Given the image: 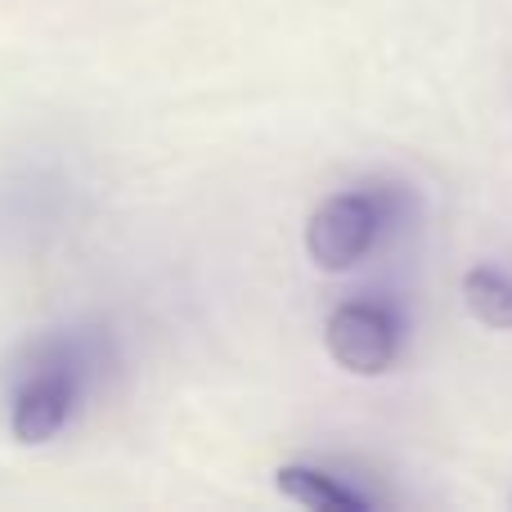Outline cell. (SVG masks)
<instances>
[{
    "label": "cell",
    "instance_id": "4",
    "mask_svg": "<svg viewBox=\"0 0 512 512\" xmlns=\"http://www.w3.org/2000/svg\"><path fill=\"white\" fill-rule=\"evenodd\" d=\"M274 486H279L283 499H292L301 508H315V512H364L373 504L369 495L351 490L342 477H333L324 468H310V463H283L274 472Z\"/></svg>",
    "mask_w": 512,
    "mask_h": 512
},
{
    "label": "cell",
    "instance_id": "1",
    "mask_svg": "<svg viewBox=\"0 0 512 512\" xmlns=\"http://www.w3.org/2000/svg\"><path fill=\"white\" fill-rule=\"evenodd\" d=\"M104 369V342L90 333H63L32 346L9 391V427L18 441H54L90 400Z\"/></svg>",
    "mask_w": 512,
    "mask_h": 512
},
{
    "label": "cell",
    "instance_id": "5",
    "mask_svg": "<svg viewBox=\"0 0 512 512\" xmlns=\"http://www.w3.org/2000/svg\"><path fill=\"white\" fill-rule=\"evenodd\" d=\"M463 306L495 333H512V279L495 265H477L463 274Z\"/></svg>",
    "mask_w": 512,
    "mask_h": 512
},
{
    "label": "cell",
    "instance_id": "3",
    "mask_svg": "<svg viewBox=\"0 0 512 512\" xmlns=\"http://www.w3.org/2000/svg\"><path fill=\"white\" fill-rule=\"evenodd\" d=\"M328 355L355 378H378L400 355V324L378 301H346L324 324Z\"/></svg>",
    "mask_w": 512,
    "mask_h": 512
},
{
    "label": "cell",
    "instance_id": "2",
    "mask_svg": "<svg viewBox=\"0 0 512 512\" xmlns=\"http://www.w3.org/2000/svg\"><path fill=\"white\" fill-rule=\"evenodd\" d=\"M400 198L387 189H351V194H333L310 212L306 225V252L319 270L342 274L360 265L364 256L378 248L382 230L391 225Z\"/></svg>",
    "mask_w": 512,
    "mask_h": 512
}]
</instances>
